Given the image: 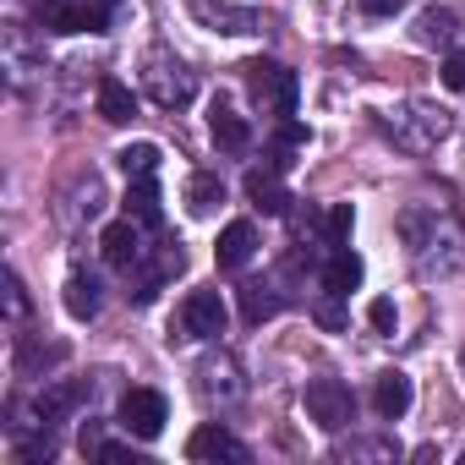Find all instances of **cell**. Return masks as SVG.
<instances>
[{
	"label": "cell",
	"mask_w": 465,
	"mask_h": 465,
	"mask_svg": "<svg viewBox=\"0 0 465 465\" xmlns=\"http://www.w3.org/2000/svg\"><path fill=\"white\" fill-rule=\"evenodd\" d=\"M383 132L394 137V148L405 153H432L438 143H449L454 132V115L432 99H405V104H389L383 110Z\"/></svg>",
	"instance_id": "cell-1"
},
{
	"label": "cell",
	"mask_w": 465,
	"mask_h": 465,
	"mask_svg": "<svg viewBox=\"0 0 465 465\" xmlns=\"http://www.w3.org/2000/svg\"><path fill=\"white\" fill-rule=\"evenodd\" d=\"M143 88H148V99H153L159 110H186V104L197 99V77H192L186 61H175L170 50H153V55L143 61Z\"/></svg>",
	"instance_id": "cell-2"
},
{
	"label": "cell",
	"mask_w": 465,
	"mask_h": 465,
	"mask_svg": "<svg viewBox=\"0 0 465 465\" xmlns=\"http://www.w3.org/2000/svg\"><path fill=\"white\" fill-rule=\"evenodd\" d=\"M302 405H307V416H312L323 432H345V427L356 421V394H351V383H340V378H312L307 394H302Z\"/></svg>",
	"instance_id": "cell-3"
},
{
	"label": "cell",
	"mask_w": 465,
	"mask_h": 465,
	"mask_svg": "<svg viewBox=\"0 0 465 465\" xmlns=\"http://www.w3.org/2000/svg\"><path fill=\"white\" fill-rule=\"evenodd\" d=\"M247 72V88H252V99L263 104V110H274V115H296V72L291 66H280V61H247L242 66Z\"/></svg>",
	"instance_id": "cell-4"
},
{
	"label": "cell",
	"mask_w": 465,
	"mask_h": 465,
	"mask_svg": "<svg viewBox=\"0 0 465 465\" xmlns=\"http://www.w3.org/2000/svg\"><path fill=\"white\" fill-rule=\"evenodd\" d=\"M192 378H197V394H203L208 405H224V411H230V405H236V400L247 394V383H242V361L230 356V351H213V356H203Z\"/></svg>",
	"instance_id": "cell-5"
},
{
	"label": "cell",
	"mask_w": 465,
	"mask_h": 465,
	"mask_svg": "<svg viewBox=\"0 0 465 465\" xmlns=\"http://www.w3.org/2000/svg\"><path fill=\"white\" fill-rule=\"evenodd\" d=\"M186 17L208 34H224V39H242V34L263 28V17L252 6H236V0H186Z\"/></svg>",
	"instance_id": "cell-6"
},
{
	"label": "cell",
	"mask_w": 465,
	"mask_h": 465,
	"mask_svg": "<svg viewBox=\"0 0 465 465\" xmlns=\"http://www.w3.org/2000/svg\"><path fill=\"white\" fill-rule=\"evenodd\" d=\"M224 329H230V307H224L219 291H192V296L181 302V334H192V340H219Z\"/></svg>",
	"instance_id": "cell-7"
},
{
	"label": "cell",
	"mask_w": 465,
	"mask_h": 465,
	"mask_svg": "<svg viewBox=\"0 0 465 465\" xmlns=\"http://www.w3.org/2000/svg\"><path fill=\"white\" fill-rule=\"evenodd\" d=\"M164 394L159 389H126L121 394V427L132 432V438H143V443H153L159 432H164Z\"/></svg>",
	"instance_id": "cell-8"
},
{
	"label": "cell",
	"mask_w": 465,
	"mask_h": 465,
	"mask_svg": "<svg viewBox=\"0 0 465 465\" xmlns=\"http://www.w3.org/2000/svg\"><path fill=\"white\" fill-rule=\"evenodd\" d=\"M186 460H224V465H247L252 460V449L236 438V432H230V427H219V421H203L192 438H186Z\"/></svg>",
	"instance_id": "cell-9"
},
{
	"label": "cell",
	"mask_w": 465,
	"mask_h": 465,
	"mask_svg": "<svg viewBox=\"0 0 465 465\" xmlns=\"http://www.w3.org/2000/svg\"><path fill=\"white\" fill-rule=\"evenodd\" d=\"M143 230H148V224H137L132 213H126V219H115V224H104L99 252H104V263H110V269H126V274H132V269L148 258V247H143Z\"/></svg>",
	"instance_id": "cell-10"
},
{
	"label": "cell",
	"mask_w": 465,
	"mask_h": 465,
	"mask_svg": "<svg viewBox=\"0 0 465 465\" xmlns=\"http://www.w3.org/2000/svg\"><path fill=\"white\" fill-rule=\"evenodd\" d=\"M208 137H213L219 153H247V148H252V121H247L242 110H230L224 99H213V110H208Z\"/></svg>",
	"instance_id": "cell-11"
},
{
	"label": "cell",
	"mask_w": 465,
	"mask_h": 465,
	"mask_svg": "<svg viewBox=\"0 0 465 465\" xmlns=\"http://www.w3.org/2000/svg\"><path fill=\"white\" fill-rule=\"evenodd\" d=\"M83 400H88V383H77V378H50V383L39 389V400H34V416H39L45 427H55V421H66Z\"/></svg>",
	"instance_id": "cell-12"
},
{
	"label": "cell",
	"mask_w": 465,
	"mask_h": 465,
	"mask_svg": "<svg viewBox=\"0 0 465 465\" xmlns=\"http://www.w3.org/2000/svg\"><path fill=\"white\" fill-rule=\"evenodd\" d=\"M247 197H252V208H263L269 219H285L291 203H296L291 186H285V175L269 170V164H263V170H247Z\"/></svg>",
	"instance_id": "cell-13"
},
{
	"label": "cell",
	"mask_w": 465,
	"mask_h": 465,
	"mask_svg": "<svg viewBox=\"0 0 465 465\" xmlns=\"http://www.w3.org/2000/svg\"><path fill=\"white\" fill-rule=\"evenodd\" d=\"M411 400H416V389H411V378H405L400 367H389V372L372 378V411H378L383 421H400V416L411 411Z\"/></svg>",
	"instance_id": "cell-14"
},
{
	"label": "cell",
	"mask_w": 465,
	"mask_h": 465,
	"mask_svg": "<svg viewBox=\"0 0 465 465\" xmlns=\"http://www.w3.org/2000/svg\"><path fill=\"white\" fill-rule=\"evenodd\" d=\"M213 252H219V269H247V263H252V252H258V224H252V219L224 224Z\"/></svg>",
	"instance_id": "cell-15"
},
{
	"label": "cell",
	"mask_w": 465,
	"mask_h": 465,
	"mask_svg": "<svg viewBox=\"0 0 465 465\" xmlns=\"http://www.w3.org/2000/svg\"><path fill=\"white\" fill-rule=\"evenodd\" d=\"M39 28H50V34H83V28H99V12L72 6V0H39Z\"/></svg>",
	"instance_id": "cell-16"
},
{
	"label": "cell",
	"mask_w": 465,
	"mask_h": 465,
	"mask_svg": "<svg viewBox=\"0 0 465 465\" xmlns=\"http://www.w3.org/2000/svg\"><path fill=\"white\" fill-rule=\"evenodd\" d=\"M460 39V12H449V6H427V12H416V45H427V50H449Z\"/></svg>",
	"instance_id": "cell-17"
},
{
	"label": "cell",
	"mask_w": 465,
	"mask_h": 465,
	"mask_svg": "<svg viewBox=\"0 0 465 465\" xmlns=\"http://www.w3.org/2000/svg\"><path fill=\"white\" fill-rule=\"evenodd\" d=\"M323 291L329 296H351L356 285H361V258L351 252V247H329V258H323Z\"/></svg>",
	"instance_id": "cell-18"
},
{
	"label": "cell",
	"mask_w": 465,
	"mask_h": 465,
	"mask_svg": "<svg viewBox=\"0 0 465 465\" xmlns=\"http://www.w3.org/2000/svg\"><path fill=\"white\" fill-rule=\"evenodd\" d=\"M99 307H104V285H99V274H72L66 280V312L77 318V323H94L99 318Z\"/></svg>",
	"instance_id": "cell-19"
},
{
	"label": "cell",
	"mask_w": 465,
	"mask_h": 465,
	"mask_svg": "<svg viewBox=\"0 0 465 465\" xmlns=\"http://www.w3.org/2000/svg\"><path fill=\"white\" fill-rule=\"evenodd\" d=\"M280 307H285V291L274 280H247L242 285V318L247 323H269V318H280Z\"/></svg>",
	"instance_id": "cell-20"
},
{
	"label": "cell",
	"mask_w": 465,
	"mask_h": 465,
	"mask_svg": "<svg viewBox=\"0 0 465 465\" xmlns=\"http://www.w3.org/2000/svg\"><path fill=\"white\" fill-rule=\"evenodd\" d=\"M94 104H99V115H104L110 126H126V121L137 115V94H132L121 77H104L99 94H94Z\"/></svg>",
	"instance_id": "cell-21"
},
{
	"label": "cell",
	"mask_w": 465,
	"mask_h": 465,
	"mask_svg": "<svg viewBox=\"0 0 465 465\" xmlns=\"http://www.w3.org/2000/svg\"><path fill=\"white\" fill-rule=\"evenodd\" d=\"M219 203H224V181H219L213 170H192V175H186V208H192L197 219H208Z\"/></svg>",
	"instance_id": "cell-22"
},
{
	"label": "cell",
	"mask_w": 465,
	"mask_h": 465,
	"mask_svg": "<svg viewBox=\"0 0 465 465\" xmlns=\"http://www.w3.org/2000/svg\"><path fill=\"white\" fill-rule=\"evenodd\" d=\"M115 164L126 170V181H148V175H159L164 148H159V143H126V148L115 153Z\"/></svg>",
	"instance_id": "cell-23"
},
{
	"label": "cell",
	"mask_w": 465,
	"mask_h": 465,
	"mask_svg": "<svg viewBox=\"0 0 465 465\" xmlns=\"http://www.w3.org/2000/svg\"><path fill=\"white\" fill-rule=\"evenodd\" d=\"M394 230L405 236V247H411V252H421V247L438 236V213H432V208H405V213L394 219Z\"/></svg>",
	"instance_id": "cell-24"
},
{
	"label": "cell",
	"mask_w": 465,
	"mask_h": 465,
	"mask_svg": "<svg viewBox=\"0 0 465 465\" xmlns=\"http://www.w3.org/2000/svg\"><path fill=\"white\" fill-rule=\"evenodd\" d=\"M126 213H132L137 224H148V230H153V224L164 219V208H159V186H153V175H148V181H132V186H126Z\"/></svg>",
	"instance_id": "cell-25"
},
{
	"label": "cell",
	"mask_w": 465,
	"mask_h": 465,
	"mask_svg": "<svg viewBox=\"0 0 465 465\" xmlns=\"http://www.w3.org/2000/svg\"><path fill=\"white\" fill-rule=\"evenodd\" d=\"M416 258H421V269H427V274H432V269H438V274H454V269H465V247H454L449 236H432V242H427Z\"/></svg>",
	"instance_id": "cell-26"
},
{
	"label": "cell",
	"mask_w": 465,
	"mask_h": 465,
	"mask_svg": "<svg viewBox=\"0 0 465 465\" xmlns=\"http://www.w3.org/2000/svg\"><path fill=\"white\" fill-rule=\"evenodd\" d=\"M351 230H356L351 203H334V208L323 213V247H345V242H351Z\"/></svg>",
	"instance_id": "cell-27"
},
{
	"label": "cell",
	"mask_w": 465,
	"mask_h": 465,
	"mask_svg": "<svg viewBox=\"0 0 465 465\" xmlns=\"http://www.w3.org/2000/svg\"><path fill=\"white\" fill-rule=\"evenodd\" d=\"M28 312H34L28 285H23V274H17V269H6V318H12V323H28Z\"/></svg>",
	"instance_id": "cell-28"
},
{
	"label": "cell",
	"mask_w": 465,
	"mask_h": 465,
	"mask_svg": "<svg viewBox=\"0 0 465 465\" xmlns=\"http://www.w3.org/2000/svg\"><path fill=\"white\" fill-rule=\"evenodd\" d=\"M345 460H400V443L394 438H361L345 449Z\"/></svg>",
	"instance_id": "cell-29"
},
{
	"label": "cell",
	"mask_w": 465,
	"mask_h": 465,
	"mask_svg": "<svg viewBox=\"0 0 465 465\" xmlns=\"http://www.w3.org/2000/svg\"><path fill=\"white\" fill-rule=\"evenodd\" d=\"M340 302H345V296H329V291H323V302L312 307V318H318L323 329H345V307H340Z\"/></svg>",
	"instance_id": "cell-30"
},
{
	"label": "cell",
	"mask_w": 465,
	"mask_h": 465,
	"mask_svg": "<svg viewBox=\"0 0 465 465\" xmlns=\"http://www.w3.org/2000/svg\"><path fill=\"white\" fill-rule=\"evenodd\" d=\"M367 323H372L378 334H394V323H400V312H394V302H389V296H378V302L367 307Z\"/></svg>",
	"instance_id": "cell-31"
},
{
	"label": "cell",
	"mask_w": 465,
	"mask_h": 465,
	"mask_svg": "<svg viewBox=\"0 0 465 465\" xmlns=\"http://www.w3.org/2000/svg\"><path fill=\"white\" fill-rule=\"evenodd\" d=\"M443 88L465 94V55H449V61H443Z\"/></svg>",
	"instance_id": "cell-32"
},
{
	"label": "cell",
	"mask_w": 465,
	"mask_h": 465,
	"mask_svg": "<svg viewBox=\"0 0 465 465\" xmlns=\"http://www.w3.org/2000/svg\"><path fill=\"white\" fill-rule=\"evenodd\" d=\"M356 6H361L367 17H394V12L405 6V0H356Z\"/></svg>",
	"instance_id": "cell-33"
},
{
	"label": "cell",
	"mask_w": 465,
	"mask_h": 465,
	"mask_svg": "<svg viewBox=\"0 0 465 465\" xmlns=\"http://www.w3.org/2000/svg\"><path fill=\"white\" fill-rule=\"evenodd\" d=\"M460 460H465V454H460Z\"/></svg>",
	"instance_id": "cell-34"
}]
</instances>
